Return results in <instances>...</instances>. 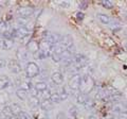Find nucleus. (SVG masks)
Segmentation results:
<instances>
[{
    "instance_id": "a878e982",
    "label": "nucleus",
    "mask_w": 127,
    "mask_h": 119,
    "mask_svg": "<svg viewBox=\"0 0 127 119\" xmlns=\"http://www.w3.org/2000/svg\"><path fill=\"white\" fill-rule=\"evenodd\" d=\"M7 31V25L4 20H0V35Z\"/></svg>"
},
{
    "instance_id": "39448f33",
    "label": "nucleus",
    "mask_w": 127,
    "mask_h": 119,
    "mask_svg": "<svg viewBox=\"0 0 127 119\" xmlns=\"http://www.w3.org/2000/svg\"><path fill=\"white\" fill-rule=\"evenodd\" d=\"M82 74H74L69 80V88L73 92H79V85H81Z\"/></svg>"
},
{
    "instance_id": "58836bf2",
    "label": "nucleus",
    "mask_w": 127,
    "mask_h": 119,
    "mask_svg": "<svg viewBox=\"0 0 127 119\" xmlns=\"http://www.w3.org/2000/svg\"><path fill=\"white\" fill-rule=\"evenodd\" d=\"M42 119H50V118H47V117H45V118H42Z\"/></svg>"
},
{
    "instance_id": "f704fd0d",
    "label": "nucleus",
    "mask_w": 127,
    "mask_h": 119,
    "mask_svg": "<svg viewBox=\"0 0 127 119\" xmlns=\"http://www.w3.org/2000/svg\"><path fill=\"white\" fill-rule=\"evenodd\" d=\"M87 7V2L85 1V2H82L81 4H79V9H82V10H85Z\"/></svg>"
},
{
    "instance_id": "bb28decb",
    "label": "nucleus",
    "mask_w": 127,
    "mask_h": 119,
    "mask_svg": "<svg viewBox=\"0 0 127 119\" xmlns=\"http://www.w3.org/2000/svg\"><path fill=\"white\" fill-rule=\"evenodd\" d=\"M16 22H17V25L19 27H25L27 25L28 22V18H22V17H18L17 20H16Z\"/></svg>"
},
{
    "instance_id": "aec40b11",
    "label": "nucleus",
    "mask_w": 127,
    "mask_h": 119,
    "mask_svg": "<svg viewBox=\"0 0 127 119\" xmlns=\"http://www.w3.org/2000/svg\"><path fill=\"white\" fill-rule=\"evenodd\" d=\"M34 87L36 88V90L37 92H39V93H42L43 90H46V89H48V84L45 82V81H38L36 84L34 85Z\"/></svg>"
},
{
    "instance_id": "423d86ee",
    "label": "nucleus",
    "mask_w": 127,
    "mask_h": 119,
    "mask_svg": "<svg viewBox=\"0 0 127 119\" xmlns=\"http://www.w3.org/2000/svg\"><path fill=\"white\" fill-rule=\"evenodd\" d=\"M7 68L12 73H20L21 72V64L19 63L17 60L10 59L7 61Z\"/></svg>"
},
{
    "instance_id": "c85d7f7f",
    "label": "nucleus",
    "mask_w": 127,
    "mask_h": 119,
    "mask_svg": "<svg viewBox=\"0 0 127 119\" xmlns=\"http://www.w3.org/2000/svg\"><path fill=\"white\" fill-rule=\"evenodd\" d=\"M17 117H18V119H32L30 115L28 114V113H26V112H23V111L18 115Z\"/></svg>"
},
{
    "instance_id": "1a4fd4ad",
    "label": "nucleus",
    "mask_w": 127,
    "mask_h": 119,
    "mask_svg": "<svg viewBox=\"0 0 127 119\" xmlns=\"http://www.w3.org/2000/svg\"><path fill=\"white\" fill-rule=\"evenodd\" d=\"M16 57H17V61L20 62H27L29 60V51L28 49H26L25 47H20V48L17 49V52H16Z\"/></svg>"
},
{
    "instance_id": "393cba45",
    "label": "nucleus",
    "mask_w": 127,
    "mask_h": 119,
    "mask_svg": "<svg viewBox=\"0 0 127 119\" xmlns=\"http://www.w3.org/2000/svg\"><path fill=\"white\" fill-rule=\"evenodd\" d=\"M49 99L51 100V102H52L53 104H57V103H59L62 101L61 98H59V95L57 94V92H54V93L51 94V96H50Z\"/></svg>"
},
{
    "instance_id": "7ed1b4c3",
    "label": "nucleus",
    "mask_w": 127,
    "mask_h": 119,
    "mask_svg": "<svg viewBox=\"0 0 127 119\" xmlns=\"http://www.w3.org/2000/svg\"><path fill=\"white\" fill-rule=\"evenodd\" d=\"M51 49H52L51 45L46 41V39H43V41H41L39 43V49H38V53H37L36 57L39 60H46L48 57H50Z\"/></svg>"
},
{
    "instance_id": "473e14b6",
    "label": "nucleus",
    "mask_w": 127,
    "mask_h": 119,
    "mask_svg": "<svg viewBox=\"0 0 127 119\" xmlns=\"http://www.w3.org/2000/svg\"><path fill=\"white\" fill-rule=\"evenodd\" d=\"M59 4H61V6H63V7H69L70 3H69V2H67V1H64V2H61Z\"/></svg>"
},
{
    "instance_id": "cd10ccee",
    "label": "nucleus",
    "mask_w": 127,
    "mask_h": 119,
    "mask_svg": "<svg viewBox=\"0 0 127 119\" xmlns=\"http://www.w3.org/2000/svg\"><path fill=\"white\" fill-rule=\"evenodd\" d=\"M101 4L104 6V7H106V9H108V10H110V9H112V7H113V2L109 1V0H105V1H102Z\"/></svg>"
},
{
    "instance_id": "6e6552de",
    "label": "nucleus",
    "mask_w": 127,
    "mask_h": 119,
    "mask_svg": "<svg viewBox=\"0 0 127 119\" xmlns=\"http://www.w3.org/2000/svg\"><path fill=\"white\" fill-rule=\"evenodd\" d=\"M17 14L19 15V17L22 18H29L30 16L34 14V9L31 6H21L17 9Z\"/></svg>"
},
{
    "instance_id": "72a5a7b5",
    "label": "nucleus",
    "mask_w": 127,
    "mask_h": 119,
    "mask_svg": "<svg viewBox=\"0 0 127 119\" xmlns=\"http://www.w3.org/2000/svg\"><path fill=\"white\" fill-rule=\"evenodd\" d=\"M119 117H120L121 119H127V112H124L119 115Z\"/></svg>"
},
{
    "instance_id": "412c9836",
    "label": "nucleus",
    "mask_w": 127,
    "mask_h": 119,
    "mask_svg": "<svg viewBox=\"0 0 127 119\" xmlns=\"http://www.w3.org/2000/svg\"><path fill=\"white\" fill-rule=\"evenodd\" d=\"M20 85H21V87L20 88H23V89H26V90H31L32 88L34 87V85H33V83H32L29 79L28 80H23V81H21V83H20Z\"/></svg>"
},
{
    "instance_id": "b1692460",
    "label": "nucleus",
    "mask_w": 127,
    "mask_h": 119,
    "mask_svg": "<svg viewBox=\"0 0 127 119\" xmlns=\"http://www.w3.org/2000/svg\"><path fill=\"white\" fill-rule=\"evenodd\" d=\"M11 109H12V112H13V114L15 115L16 117H17L18 115L22 112L21 106L19 105V104H17V103H14V104H12V105H11Z\"/></svg>"
},
{
    "instance_id": "0eeeda50",
    "label": "nucleus",
    "mask_w": 127,
    "mask_h": 119,
    "mask_svg": "<svg viewBox=\"0 0 127 119\" xmlns=\"http://www.w3.org/2000/svg\"><path fill=\"white\" fill-rule=\"evenodd\" d=\"M58 44H59V45H62L64 48H66V49H68L69 47H71V46L74 45L73 38H72V36H71V35H69V34H63V35H61Z\"/></svg>"
},
{
    "instance_id": "2f4dec72",
    "label": "nucleus",
    "mask_w": 127,
    "mask_h": 119,
    "mask_svg": "<svg viewBox=\"0 0 127 119\" xmlns=\"http://www.w3.org/2000/svg\"><path fill=\"white\" fill-rule=\"evenodd\" d=\"M69 113L72 115V116H75V114H76V109H75L74 106H70L69 108Z\"/></svg>"
},
{
    "instance_id": "4468645a",
    "label": "nucleus",
    "mask_w": 127,
    "mask_h": 119,
    "mask_svg": "<svg viewBox=\"0 0 127 119\" xmlns=\"http://www.w3.org/2000/svg\"><path fill=\"white\" fill-rule=\"evenodd\" d=\"M39 108H41L42 111H50L53 108V103L51 102L49 98H45V99H42V100H40Z\"/></svg>"
},
{
    "instance_id": "e433bc0d",
    "label": "nucleus",
    "mask_w": 127,
    "mask_h": 119,
    "mask_svg": "<svg viewBox=\"0 0 127 119\" xmlns=\"http://www.w3.org/2000/svg\"><path fill=\"white\" fill-rule=\"evenodd\" d=\"M87 119H96V118H95L94 115H90V116H89L88 118H87Z\"/></svg>"
},
{
    "instance_id": "4be33fe9",
    "label": "nucleus",
    "mask_w": 127,
    "mask_h": 119,
    "mask_svg": "<svg viewBox=\"0 0 127 119\" xmlns=\"http://www.w3.org/2000/svg\"><path fill=\"white\" fill-rule=\"evenodd\" d=\"M29 104L32 106V108H38L39 104H40V100H39L38 97H33V96H30L29 98Z\"/></svg>"
},
{
    "instance_id": "a211bd4d",
    "label": "nucleus",
    "mask_w": 127,
    "mask_h": 119,
    "mask_svg": "<svg viewBox=\"0 0 127 119\" xmlns=\"http://www.w3.org/2000/svg\"><path fill=\"white\" fill-rule=\"evenodd\" d=\"M16 96L18 97L19 100L25 101V100H27V99L29 98V94H28V90H26V89L18 88L17 90H16Z\"/></svg>"
},
{
    "instance_id": "c9c22d12",
    "label": "nucleus",
    "mask_w": 127,
    "mask_h": 119,
    "mask_svg": "<svg viewBox=\"0 0 127 119\" xmlns=\"http://www.w3.org/2000/svg\"><path fill=\"white\" fill-rule=\"evenodd\" d=\"M123 34H124L125 36H127V28H125V29L123 30Z\"/></svg>"
},
{
    "instance_id": "4c0bfd02",
    "label": "nucleus",
    "mask_w": 127,
    "mask_h": 119,
    "mask_svg": "<svg viewBox=\"0 0 127 119\" xmlns=\"http://www.w3.org/2000/svg\"><path fill=\"white\" fill-rule=\"evenodd\" d=\"M124 104H125V106H126V108H127V101H126V102L124 103Z\"/></svg>"
},
{
    "instance_id": "dca6fc26",
    "label": "nucleus",
    "mask_w": 127,
    "mask_h": 119,
    "mask_svg": "<svg viewBox=\"0 0 127 119\" xmlns=\"http://www.w3.org/2000/svg\"><path fill=\"white\" fill-rule=\"evenodd\" d=\"M38 49H39V44L36 43L35 41L30 42V44L28 45V51H30L31 53H33V54H35V55H37Z\"/></svg>"
},
{
    "instance_id": "20e7f679",
    "label": "nucleus",
    "mask_w": 127,
    "mask_h": 119,
    "mask_svg": "<svg viewBox=\"0 0 127 119\" xmlns=\"http://www.w3.org/2000/svg\"><path fill=\"white\" fill-rule=\"evenodd\" d=\"M40 73V68L35 62H28L26 66V76L28 79L37 77Z\"/></svg>"
},
{
    "instance_id": "5701e85b",
    "label": "nucleus",
    "mask_w": 127,
    "mask_h": 119,
    "mask_svg": "<svg viewBox=\"0 0 127 119\" xmlns=\"http://www.w3.org/2000/svg\"><path fill=\"white\" fill-rule=\"evenodd\" d=\"M56 92L59 95V98H61L62 101L66 100V99L68 98V96H69V94H68V92H67V89L65 88V87H61V88H59L58 90H56Z\"/></svg>"
},
{
    "instance_id": "7c9ffc66",
    "label": "nucleus",
    "mask_w": 127,
    "mask_h": 119,
    "mask_svg": "<svg viewBox=\"0 0 127 119\" xmlns=\"http://www.w3.org/2000/svg\"><path fill=\"white\" fill-rule=\"evenodd\" d=\"M5 66H7V62L4 59H0V68H4Z\"/></svg>"
},
{
    "instance_id": "2eb2a0df",
    "label": "nucleus",
    "mask_w": 127,
    "mask_h": 119,
    "mask_svg": "<svg viewBox=\"0 0 127 119\" xmlns=\"http://www.w3.org/2000/svg\"><path fill=\"white\" fill-rule=\"evenodd\" d=\"M89 100H90V99H89V97L87 96V95H84V94H82V93H79V94L76 95V102L78 103L79 105L86 106Z\"/></svg>"
},
{
    "instance_id": "6ab92c4d",
    "label": "nucleus",
    "mask_w": 127,
    "mask_h": 119,
    "mask_svg": "<svg viewBox=\"0 0 127 119\" xmlns=\"http://www.w3.org/2000/svg\"><path fill=\"white\" fill-rule=\"evenodd\" d=\"M96 17H97L98 20H100L102 23H104V25H110V22H111V18L108 16V15L103 14V13H98Z\"/></svg>"
},
{
    "instance_id": "9b49d317",
    "label": "nucleus",
    "mask_w": 127,
    "mask_h": 119,
    "mask_svg": "<svg viewBox=\"0 0 127 119\" xmlns=\"http://www.w3.org/2000/svg\"><path fill=\"white\" fill-rule=\"evenodd\" d=\"M51 81H52L55 85H62L64 83V74L59 71H55L51 74Z\"/></svg>"
},
{
    "instance_id": "ddd939ff",
    "label": "nucleus",
    "mask_w": 127,
    "mask_h": 119,
    "mask_svg": "<svg viewBox=\"0 0 127 119\" xmlns=\"http://www.w3.org/2000/svg\"><path fill=\"white\" fill-rule=\"evenodd\" d=\"M12 85L10 78L4 74H0V89H6Z\"/></svg>"
},
{
    "instance_id": "9d476101",
    "label": "nucleus",
    "mask_w": 127,
    "mask_h": 119,
    "mask_svg": "<svg viewBox=\"0 0 127 119\" xmlns=\"http://www.w3.org/2000/svg\"><path fill=\"white\" fill-rule=\"evenodd\" d=\"M15 34H16V37L22 39L30 35V30L27 27H18L17 29H15Z\"/></svg>"
},
{
    "instance_id": "f257e3e1",
    "label": "nucleus",
    "mask_w": 127,
    "mask_h": 119,
    "mask_svg": "<svg viewBox=\"0 0 127 119\" xmlns=\"http://www.w3.org/2000/svg\"><path fill=\"white\" fill-rule=\"evenodd\" d=\"M95 87V81L93 80V78L90 76L89 73L82 74L81 78V85H79V93L87 95L90 94Z\"/></svg>"
},
{
    "instance_id": "f8f14e48",
    "label": "nucleus",
    "mask_w": 127,
    "mask_h": 119,
    "mask_svg": "<svg viewBox=\"0 0 127 119\" xmlns=\"http://www.w3.org/2000/svg\"><path fill=\"white\" fill-rule=\"evenodd\" d=\"M14 47V39H0V48L2 50H11Z\"/></svg>"
},
{
    "instance_id": "f3484780",
    "label": "nucleus",
    "mask_w": 127,
    "mask_h": 119,
    "mask_svg": "<svg viewBox=\"0 0 127 119\" xmlns=\"http://www.w3.org/2000/svg\"><path fill=\"white\" fill-rule=\"evenodd\" d=\"M112 111L114 113H117L118 115H120L124 112H127V108L125 106V104H123V103H117V104L113 105Z\"/></svg>"
},
{
    "instance_id": "f03ea898",
    "label": "nucleus",
    "mask_w": 127,
    "mask_h": 119,
    "mask_svg": "<svg viewBox=\"0 0 127 119\" xmlns=\"http://www.w3.org/2000/svg\"><path fill=\"white\" fill-rule=\"evenodd\" d=\"M65 52H66V48H64L59 44H56V45H54L52 47V49H51L50 57L54 63H59L63 61V57H64V54H65Z\"/></svg>"
},
{
    "instance_id": "c756f323",
    "label": "nucleus",
    "mask_w": 127,
    "mask_h": 119,
    "mask_svg": "<svg viewBox=\"0 0 127 119\" xmlns=\"http://www.w3.org/2000/svg\"><path fill=\"white\" fill-rule=\"evenodd\" d=\"M84 17H85V14L83 13V12H77L76 13V19L78 21H82L83 19H84Z\"/></svg>"
}]
</instances>
